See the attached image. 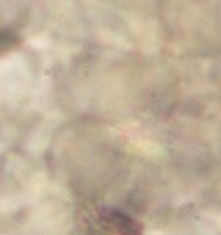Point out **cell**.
I'll list each match as a JSON object with an SVG mask.
<instances>
[{
	"label": "cell",
	"mask_w": 221,
	"mask_h": 235,
	"mask_svg": "<svg viewBox=\"0 0 221 235\" xmlns=\"http://www.w3.org/2000/svg\"><path fill=\"white\" fill-rule=\"evenodd\" d=\"M101 218L119 235H142V224L120 209H106L101 212Z\"/></svg>",
	"instance_id": "1"
},
{
	"label": "cell",
	"mask_w": 221,
	"mask_h": 235,
	"mask_svg": "<svg viewBox=\"0 0 221 235\" xmlns=\"http://www.w3.org/2000/svg\"><path fill=\"white\" fill-rule=\"evenodd\" d=\"M18 44V35L12 30L0 28V53L9 51L11 48H14Z\"/></svg>",
	"instance_id": "2"
}]
</instances>
